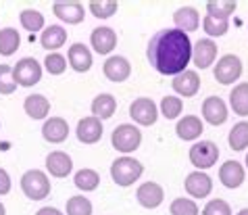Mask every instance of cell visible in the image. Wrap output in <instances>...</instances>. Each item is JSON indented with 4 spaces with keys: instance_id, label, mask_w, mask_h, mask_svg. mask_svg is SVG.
<instances>
[{
    "instance_id": "obj_1",
    "label": "cell",
    "mask_w": 248,
    "mask_h": 215,
    "mask_svg": "<svg viewBox=\"0 0 248 215\" xmlns=\"http://www.w3.org/2000/svg\"><path fill=\"white\" fill-rule=\"evenodd\" d=\"M146 57L150 67L163 75H177L186 71L192 59V42L188 33L180 30H161L148 42Z\"/></svg>"
},
{
    "instance_id": "obj_2",
    "label": "cell",
    "mask_w": 248,
    "mask_h": 215,
    "mask_svg": "<svg viewBox=\"0 0 248 215\" xmlns=\"http://www.w3.org/2000/svg\"><path fill=\"white\" fill-rule=\"evenodd\" d=\"M144 173V165L132 157H119L111 165V178L117 186H132Z\"/></svg>"
},
{
    "instance_id": "obj_3",
    "label": "cell",
    "mask_w": 248,
    "mask_h": 215,
    "mask_svg": "<svg viewBox=\"0 0 248 215\" xmlns=\"http://www.w3.org/2000/svg\"><path fill=\"white\" fill-rule=\"evenodd\" d=\"M21 190L27 198L31 200H42L50 194V180L44 171L40 169H30L23 173L21 178Z\"/></svg>"
},
{
    "instance_id": "obj_4",
    "label": "cell",
    "mask_w": 248,
    "mask_h": 215,
    "mask_svg": "<svg viewBox=\"0 0 248 215\" xmlns=\"http://www.w3.org/2000/svg\"><path fill=\"white\" fill-rule=\"evenodd\" d=\"M111 142H113L115 150L127 155V152H134L138 147H140L142 132L136 126H132V123H121L119 128H115L113 136H111Z\"/></svg>"
},
{
    "instance_id": "obj_5",
    "label": "cell",
    "mask_w": 248,
    "mask_h": 215,
    "mask_svg": "<svg viewBox=\"0 0 248 215\" xmlns=\"http://www.w3.org/2000/svg\"><path fill=\"white\" fill-rule=\"evenodd\" d=\"M217 159H219V149L215 142L201 140V142H196L194 147H190V161L194 167H198V171L211 169L213 165L217 163Z\"/></svg>"
},
{
    "instance_id": "obj_6",
    "label": "cell",
    "mask_w": 248,
    "mask_h": 215,
    "mask_svg": "<svg viewBox=\"0 0 248 215\" xmlns=\"http://www.w3.org/2000/svg\"><path fill=\"white\" fill-rule=\"evenodd\" d=\"M13 75H15L17 86L30 88V86H36L38 82L42 80V67H40V63L36 59L25 57L13 67Z\"/></svg>"
},
{
    "instance_id": "obj_7",
    "label": "cell",
    "mask_w": 248,
    "mask_h": 215,
    "mask_svg": "<svg viewBox=\"0 0 248 215\" xmlns=\"http://www.w3.org/2000/svg\"><path fill=\"white\" fill-rule=\"evenodd\" d=\"M240 75H242V61L236 54H225V57L219 59L215 67V80L219 84L230 86L236 80H240Z\"/></svg>"
},
{
    "instance_id": "obj_8",
    "label": "cell",
    "mask_w": 248,
    "mask_h": 215,
    "mask_svg": "<svg viewBox=\"0 0 248 215\" xmlns=\"http://www.w3.org/2000/svg\"><path fill=\"white\" fill-rule=\"evenodd\" d=\"M129 117L140 126H153L158 117V109L153 99H136L129 105Z\"/></svg>"
},
{
    "instance_id": "obj_9",
    "label": "cell",
    "mask_w": 248,
    "mask_h": 215,
    "mask_svg": "<svg viewBox=\"0 0 248 215\" xmlns=\"http://www.w3.org/2000/svg\"><path fill=\"white\" fill-rule=\"evenodd\" d=\"M215 59H217V44L209 38L198 40L194 48H192V61H194L198 69H209L211 63H215Z\"/></svg>"
},
{
    "instance_id": "obj_10",
    "label": "cell",
    "mask_w": 248,
    "mask_h": 215,
    "mask_svg": "<svg viewBox=\"0 0 248 215\" xmlns=\"http://www.w3.org/2000/svg\"><path fill=\"white\" fill-rule=\"evenodd\" d=\"M171 86L180 96L184 99H190V96H196L198 90H201V78H198L196 71H190V69H186V71L177 73L173 82H171Z\"/></svg>"
},
{
    "instance_id": "obj_11",
    "label": "cell",
    "mask_w": 248,
    "mask_h": 215,
    "mask_svg": "<svg viewBox=\"0 0 248 215\" xmlns=\"http://www.w3.org/2000/svg\"><path fill=\"white\" fill-rule=\"evenodd\" d=\"M227 105L219 99V96H209L202 102V117L204 121H209L211 126H221L227 121Z\"/></svg>"
},
{
    "instance_id": "obj_12",
    "label": "cell",
    "mask_w": 248,
    "mask_h": 215,
    "mask_svg": "<svg viewBox=\"0 0 248 215\" xmlns=\"http://www.w3.org/2000/svg\"><path fill=\"white\" fill-rule=\"evenodd\" d=\"M78 140L84 142V144H96L102 138V121L98 117H84L79 123H78Z\"/></svg>"
},
{
    "instance_id": "obj_13",
    "label": "cell",
    "mask_w": 248,
    "mask_h": 215,
    "mask_svg": "<svg viewBox=\"0 0 248 215\" xmlns=\"http://www.w3.org/2000/svg\"><path fill=\"white\" fill-rule=\"evenodd\" d=\"M213 190V180L206 176L204 171H192L186 178V192L194 198H204L209 197Z\"/></svg>"
},
{
    "instance_id": "obj_14",
    "label": "cell",
    "mask_w": 248,
    "mask_h": 215,
    "mask_svg": "<svg viewBox=\"0 0 248 215\" xmlns=\"http://www.w3.org/2000/svg\"><path fill=\"white\" fill-rule=\"evenodd\" d=\"M42 136L46 142L50 144H61L67 140L69 136V123L63 119V117H50V119L44 121L42 126Z\"/></svg>"
},
{
    "instance_id": "obj_15",
    "label": "cell",
    "mask_w": 248,
    "mask_h": 215,
    "mask_svg": "<svg viewBox=\"0 0 248 215\" xmlns=\"http://www.w3.org/2000/svg\"><path fill=\"white\" fill-rule=\"evenodd\" d=\"M46 169L50 176L54 178H67L73 169V161L71 157L63 150H52L50 155L46 157Z\"/></svg>"
},
{
    "instance_id": "obj_16",
    "label": "cell",
    "mask_w": 248,
    "mask_h": 215,
    "mask_svg": "<svg viewBox=\"0 0 248 215\" xmlns=\"http://www.w3.org/2000/svg\"><path fill=\"white\" fill-rule=\"evenodd\" d=\"M136 197H138V203L142 207H146V209H156V207L163 203L165 192L156 182H144L140 188H138Z\"/></svg>"
},
{
    "instance_id": "obj_17",
    "label": "cell",
    "mask_w": 248,
    "mask_h": 215,
    "mask_svg": "<svg viewBox=\"0 0 248 215\" xmlns=\"http://www.w3.org/2000/svg\"><path fill=\"white\" fill-rule=\"evenodd\" d=\"M52 11H54V15H57L61 21H65L69 25H78L84 21V4H79V2H54L52 6Z\"/></svg>"
},
{
    "instance_id": "obj_18",
    "label": "cell",
    "mask_w": 248,
    "mask_h": 215,
    "mask_svg": "<svg viewBox=\"0 0 248 215\" xmlns=\"http://www.w3.org/2000/svg\"><path fill=\"white\" fill-rule=\"evenodd\" d=\"M90 42L98 54H108L117 46V33L111 27H96L90 36Z\"/></svg>"
},
{
    "instance_id": "obj_19",
    "label": "cell",
    "mask_w": 248,
    "mask_h": 215,
    "mask_svg": "<svg viewBox=\"0 0 248 215\" xmlns=\"http://www.w3.org/2000/svg\"><path fill=\"white\" fill-rule=\"evenodd\" d=\"M129 73H132V65H129V61L125 57H108L105 61V75L115 84H119V82H125L129 78Z\"/></svg>"
},
{
    "instance_id": "obj_20",
    "label": "cell",
    "mask_w": 248,
    "mask_h": 215,
    "mask_svg": "<svg viewBox=\"0 0 248 215\" xmlns=\"http://www.w3.org/2000/svg\"><path fill=\"white\" fill-rule=\"evenodd\" d=\"M219 180L225 188H240L244 182V167L238 161H225L219 169Z\"/></svg>"
},
{
    "instance_id": "obj_21",
    "label": "cell",
    "mask_w": 248,
    "mask_h": 215,
    "mask_svg": "<svg viewBox=\"0 0 248 215\" xmlns=\"http://www.w3.org/2000/svg\"><path fill=\"white\" fill-rule=\"evenodd\" d=\"M202 130H204V126H202L201 117H196V115H186L184 119L177 121L175 134L180 136L182 140L190 142V140H196V138H201Z\"/></svg>"
},
{
    "instance_id": "obj_22",
    "label": "cell",
    "mask_w": 248,
    "mask_h": 215,
    "mask_svg": "<svg viewBox=\"0 0 248 215\" xmlns=\"http://www.w3.org/2000/svg\"><path fill=\"white\" fill-rule=\"evenodd\" d=\"M173 23H175V30L180 32H194L198 30V25H201V15H198L196 9H192V6H182V9H177L173 13Z\"/></svg>"
},
{
    "instance_id": "obj_23",
    "label": "cell",
    "mask_w": 248,
    "mask_h": 215,
    "mask_svg": "<svg viewBox=\"0 0 248 215\" xmlns=\"http://www.w3.org/2000/svg\"><path fill=\"white\" fill-rule=\"evenodd\" d=\"M67 59H69V65H71L78 73H86L88 69L92 67V52L88 50V46L79 44V42L69 48Z\"/></svg>"
},
{
    "instance_id": "obj_24",
    "label": "cell",
    "mask_w": 248,
    "mask_h": 215,
    "mask_svg": "<svg viewBox=\"0 0 248 215\" xmlns=\"http://www.w3.org/2000/svg\"><path fill=\"white\" fill-rule=\"evenodd\" d=\"M23 109L31 119H46V115L50 113V100L42 94H31L25 99Z\"/></svg>"
},
{
    "instance_id": "obj_25",
    "label": "cell",
    "mask_w": 248,
    "mask_h": 215,
    "mask_svg": "<svg viewBox=\"0 0 248 215\" xmlns=\"http://www.w3.org/2000/svg\"><path fill=\"white\" fill-rule=\"evenodd\" d=\"M67 42V30H63L61 25H50L46 27L40 36V44L46 50H59L61 46Z\"/></svg>"
},
{
    "instance_id": "obj_26",
    "label": "cell",
    "mask_w": 248,
    "mask_h": 215,
    "mask_svg": "<svg viewBox=\"0 0 248 215\" xmlns=\"http://www.w3.org/2000/svg\"><path fill=\"white\" fill-rule=\"evenodd\" d=\"M117 111V100L115 96L111 94H98L96 99L92 100V113L94 117H98V119H111Z\"/></svg>"
},
{
    "instance_id": "obj_27",
    "label": "cell",
    "mask_w": 248,
    "mask_h": 215,
    "mask_svg": "<svg viewBox=\"0 0 248 215\" xmlns=\"http://www.w3.org/2000/svg\"><path fill=\"white\" fill-rule=\"evenodd\" d=\"M230 105L233 109V113L240 117L248 115V82H242L230 92Z\"/></svg>"
},
{
    "instance_id": "obj_28",
    "label": "cell",
    "mask_w": 248,
    "mask_h": 215,
    "mask_svg": "<svg viewBox=\"0 0 248 215\" xmlns=\"http://www.w3.org/2000/svg\"><path fill=\"white\" fill-rule=\"evenodd\" d=\"M19 44H21V38H19L17 30H13V27H4V30H0V54H2V57H11V54H15Z\"/></svg>"
},
{
    "instance_id": "obj_29",
    "label": "cell",
    "mask_w": 248,
    "mask_h": 215,
    "mask_svg": "<svg viewBox=\"0 0 248 215\" xmlns=\"http://www.w3.org/2000/svg\"><path fill=\"white\" fill-rule=\"evenodd\" d=\"M73 182H75V186H78L79 190H84V192H92V190L98 188V184H100V176H98V173H96L94 169H79L78 173H75Z\"/></svg>"
},
{
    "instance_id": "obj_30",
    "label": "cell",
    "mask_w": 248,
    "mask_h": 215,
    "mask_svg": "<svg viewBox=\"0 0 248 215\" xmlns=\"http://www.w3.org/2000/svg\"><path fill=\"white\" fill-rule=\"evenodd\" d=\"M230 147L232 150H244L248 147V121H240L230 132Z\"/></svg>"
},
{
    "instance_id": "obj_31",
    "label": "cell",
    "mask_w": 248,
    "mask_h": 215,
    "mask_svg": "<svg viewBox=\"0 0 248 215\" xmlns=\"http://www.w3.org/2000/svg\"><path fill=\"white\" fill-rule=\"evenodd\" d=\"M236 6L238 4L232 2V0H211V2H206V13L217 19H227L236 11Z\"/></svg>"
},
{
    "instance_id": "obj_32",
    "label": "cell",
    "mask_w": 248,
    "mask_h": 215,
    "mask_svg": "<svg viewBox=\"0 0 248 215\" xmlns=\"http://www.w3.org/2000/svg\"><path fill=\"white\" fill-rule=\"evenodd\" d=\"M19 21H21L23 30L38 32L44 27V15L36 9H25V11H21V15H19Z\"/></svg>"
},
{
    "instance_id": "obj_33",
    "label": "cell",
    "mask_w": 248,
    "mask_h": 215,
    "mask_svg": "<svg viewBox=\"0 0 248 215\" xmlns=\"http://www.w3.org/2000/svg\"><path fill=\"white\" fill-rule=\"evenodd\" d=\"M202 27L209 36L219 38V36H225L227 33V30H230V21H227V19H217V17L206 15L202 19Z\"/></svg>"
},
{
    "instance_id": "obj_34",
    "label": "cell",
    "mask_w": 248,
    "mask_h": 215,
    "mask_svg": "<svg viewBox=\"0 0 248 215\" xmlns=\"http://www.w3.org/2000/svg\"><path fill=\"white\" fill-rule=\"evenodd\" d=\"M117 9H119V4L113 2V0H92L90 2V13L94 17H98V19H108V17H113Z\"/></svg>"
},
{
    "instance_id": "obj_35",
    "label": "cell",
    "mask_w": 248,
    "mask_h": 215,
    "mask_svg": "<svg viewBox=\"0 0 248 215\" xmlns=\"http://www.w3.org/2000/svg\"><path fill=\"white\" fill-rule=\"evenodd\" d=\"M182 99L180 96H165L161 100V113L165 119H175L182 113Z\"/></svg>"
},
{
    "instance_id": "obj_36",
    "label": "cell",
    "mask_w": 248,
    "mask_h": 215,
    "mask_svg": "<svg viewBox=\"0 0 248 215\" xmlns=\"http://www.w3.org/2000/svg\"><path fill=\"white\" fill-rule=\"evenodd\" d=\"M67 215H92V203L86 197H71L67 200Z\"/></svg>"
},
{
    "instance_id": "obj_37",
    "label": "cell",
    "mask_w": 248,
    "mask_h": 215,
    "mask_svg": "<svg viewBox=\"0 0 248 215\" xmlns=\"http://www.w3.org/2000/svg\"><path fill=\"white\" fill-rule=\"evenodd\" d=\"M17 90V82L11 65H0V94H13Z\"/></svg>"
},
{
    "instance_id": "obj_38",
    "label": "cell",
    "mask_w": 248,
    "mask_h": 215,
    "mask_svg": "<svg viewBox=\"0 0 248 215\" xmlns=\"http://www.w3.org/2000/svg\"><path fill=\"white\" fill-rule=\"evenodd\" d=\"M169 211L171 215H198V205L192 198H175Z\"/></svg>"
},
{
    "instance_id": "obj_39",
    "label": "cell",
    "mask_w": 248,
    "mask_h": 215,
    "mask_svg": "<svg viewBox=\"0 0 248 215\" xmlns=\"http://www.w3.org/2000/svg\"><path fill=\"white\" fill-rule=\"evenodd\" d=\"M44 67H46V71L50 75H61L67 69V59L63 57V54H59V52H50L44 59Z\"/></svg>"
},
{
    "instance_id": "obj_40",
    "label": "cell",
    "mask_w": 248,
    "mask_h": 215,
    "mask_svg": "<svg viewBox=\"0 0 248 215\" xmlns=\"http://www.w3.org/2000/svg\"><path fill=\"white\" fill-rule=\"evenodd\" d=\"M202 215H232V207L221 198H213L204 205Z\"/></svg>"
},
{
    "instance_id": "obj_41",
    "label": "cell",
    "mask_w": 248,
    "mask_h": 215,
    "mask_svg": "<svg viewBox=\"0 0 248 215\" xmlns=\"http://www.w3.org/2000/svg\"><path fill=\"white\" fill-rule=\"evenodd\" d=\"M9 192H11V176L6 173V169L0 167V197Z\"/></svg>"
},
{
    "instance_id": "obj_42",
    "label": "cell",
    "mask_w": 248,
    "mask_h": 215,
    "mask_svg": "<svg viewBox=\"0 0 248 215\" xmlns=\"http://www.w3.org/2000/svg\"><path fill=\"white\" fill-rule=\"evenodd\" d=\"M36 215H65V213H61L59 209H54V207H42Z\"/></svg>"
},
{
    "instance_id": "obj_43",
    "label": "cell",
    "mask_w": 248,
    "mask_h": 215,
    "mask_svg": "<svg viewBox=\"0 0 248 215\" xmlns=\"http://www.w3.org/2000/svg\"><path fill=\"white\" fill-rule=\"evenodd\" d=\"M0 215H6V209H4V205L0 203Z\"/></svg>"
},
{
    "instance_id": "obj_44",
    "label": "cell",
    "mask_w": 248,
    "mask_h": 215,
    "mask_svg": "<svg viewBox=\"0 0 248 215\" xmlns=\"http://www.w3.org/2000/svg\"><path fill=\"white\" fill-rule=\"evenodd\" d=\"M238 215H248V209H242V211H240Z\"/></svg>"
},
{
    "instance_id": "obj_45",
    "label": "cell",
    "mask_w": 248,
    "mask_h": 215,
    "mask_svg": "<svg viewBox=\"0 0 248 215\" xmlns=\"http://www.w3.org/2000/svg\"><path fill=\"white\" fill-rule=\"evenodd\" d=\"M246 167H248V155H246Z\"/></svg>"
}]
</instances>
